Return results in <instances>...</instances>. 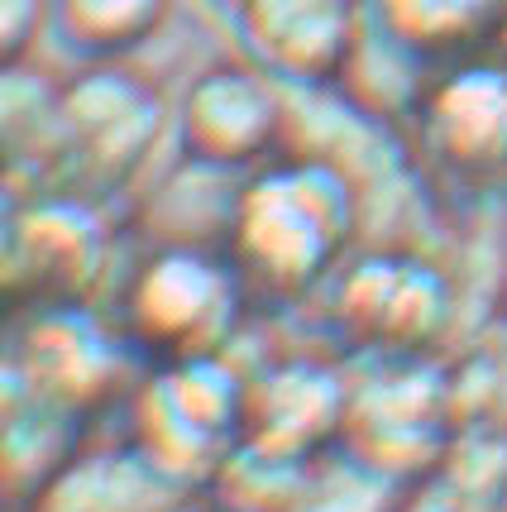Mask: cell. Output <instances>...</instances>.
Listing matches in <instances>:
<instances>
[{"label":"cell","mask_w":507,"mask_h":512,"mask_svg":"<svg viewBox=\"0 0 507 512\" xmlns=\"http://www.w3.org/2000/svg\"><path fill=\"white\" fill-rule=\"evenodd\" d=\"M177 144L197 168L254 173L283 154L287 87L249 58L201 67L177 96Z\"/></svg>","instance_id":"obj_7"},{"label":"cell","mask_w":507,"mask_h":512,"mask_svg":"<svg viewBox=\"0 0 507 512\" xmlns=\"http://www.w3.org/2000/svg\"><path fill=\"white\" fill-rule=\"evenodd\" d=\"M407 484H397L393 474L359 460L354 450H326L311 465L307 484L297 493L292 512H397L402 508Z\"/></svg>","instance_id":"obj_17"},{"label":"cell","mask_w":507,"mask_h":512,"mask_svg":"<svg viewBox=\"0 0 507 512\" xmlns=\"http://www.w3.org/2000/svg\"><path fill=\"white\" fill-rule=\"evenodd\" d=\"M173 512H225V508H221V503H211V498H197V493H187V498H182Z\"/></svg>","instance_id":"obj_19"},{"label":"cell","mask_w":507,"mask_h":512,"mask_svg":"<svg viewBox=\"0 0 507 512\" xmlns=\"http://www.w3.org/2000/svg\"><path fill=\"white\" fill-rule=\"evenodd\" d=\"M111 225L82 192H24L5 225V292L29 307H72L111 278Z\"/></svg>","instance_id":"obj_6"},{"label":"cell","mask_w":507,"mask_h":512,"mask_svg":"<svg viewBox=\"0 0 507 512\" xmlns=\"http://www.w3.org/2000/svg\"><path fill=\"white\" fill-rule=\"evenodd\" d=\"M354 230L359 192L350 168L321 154H278L235 187L221 249L249 297L297 302L350 264Z\"/></svg>","instance_id":"obj_1"},{"label":"cell","mask_w":507,"mask_h":512,"mask_svg":"<svg viewBox=\"0 0 507 512\" xmlns=\"http://www.w3.org/2000/svg\"><path fill=\"white\" fill-rule=\"evenodd\" d=\"M350 379L316 359H278L268 374L249 379L244 441L287 460H321L345 436Z\"/></svg>","instance_id":"obj_12"},{"label":"cell","mask_w":507,"mask_h":512,"mask_svg":"<svg viewBox=\"0 0 507 512\" xmlns=\"http://www.w3.org/2000/svg\"><path fill=\"white\" fill-rule=\"evenodd\" d=\"M63 111V192L111 197L154 158L168 106L130 63H87L58 91Z\"/></svg>","instance_id":"obj_4"},{"label":"cell","mask_w":507,"mask_h":512,"mask_svg":"<svg viewBox=\"0 0 507 512\" xmlns=\"http://www.w3.org/2000/svg\"><path fill=\"white\" fill-rule=\"evenodd\" d=\"M192 489L125 446H77L39 489L20 498V512H173Z\"/></svg>","instance_id":"obj_13"},{"label":"cell","mask_w":507,"mask_h":512,"mask_svg":"<svg viewBox=\"0 0 507 512\" xmlns=\"http://www.w3.org/2000/svg\"><path fill=\"white\" fill-rule=\"evenodd\" d=\"M369 24V0H235V29L249 63L283 87L345 82Z\"/></svg>","instance_id":"obj_11"},{"label":"cell","mask_w":507,"mask_h":512,"mask_svg":"<svg viewBox=\"0 0 507 512\" xmlns=\"http://www.w3.org/2000/svg\"><path fill=\"white\" fill-rule=\"evenodd\" d=\"M230 5H235V0H230Z\"/></svg>","instance_id":"obj_20"},{"label":"cell","mask_w":507,"mask_h":512,"mask_svg":"<svg viewBox=\"0 0 507 512\" xmlns=\"http://www.w3.org/2000/svg\"><path fill=\"white\" fill-rule=\"evenodd\" d=\"M369 20L421 63H464L507 29V0H369Z\"/></svg>","instance_id":"obj_14"},{"label":"cell","mask_w":507,"mask_h":512,"mask_svg":"<svg viewBox=\"0 0 507 512\" xmlns=\"http://www.w3.org/2000/svg\"><path fill=\"white\" fill-rule=\"evenodd\" d=\"M397 512H507V446L455 441L426 479L407 484Z\"/></svg>","instance_id":"obj_16"},{"label":"cell","mask_w":507,"mask_h":512,"mask_svg":"<svg viewBox=\"0 0 507 512\" xmlns=\"http://www.w3.org/2000/svg\"><path fill=\"white\" fill-rule=\"evenodd\" d=\"M244 398L249 379H240L225 355L158 364L130 393V446L144 450L173 484L197 493L244 441Z\"/></svg>","instance_id":"obj_3"},{"label":"cell","mask_w":507,"mask_h":512,"mask_svg":"<svg viewBox=\"0 0 507 512\" xmlns=\"http://www.w3.org/2000/svg\"><path fill=\"white\" fill-rule=\"evenodd\" d=\"M331 321L364 355L426 359L455 321V292L431 259L378 249L331 278Z\"/></svg>","instance_id":"obj_5"},{"label":"cell","mask_w":507,"mask_h":512,"mask_svg":"<svg viewBox=\"0 0 507 512\" xmlns=\"http://www.w3.org/2000/svg\"><path fill=\"white\" fill-rule=\"evenodd\" d=\"M249 288L225 249L163 240L115 288V326L149 369L216 359L240 335Z\"/></svg>","instance_id":"obj_2"},{"label":"cell","mask_w":507,"mask_h":512,"mask_svg":"<svg viewBox=\"0 0 507 512\" xmlns=\"http://www.w3.org/2000/svg\"><path fill=\"white\" fill-rule=\"evenodd\" d=\"M44 24H53V0H0V53H5V67L24 63L34 53Z\"/></svg>","instance_id":"obj_18"},{"label":"cell","mask_w":507,"mask_h":512,"mask_svg":"<svg viewBox=\"0 0 507 512\" xmlns=\"http://www.w3.org/2000/svg\"><path fill=\"white\" fill-rule=\"evenodd\" d=\"M173 0H53V29L82 63H125L168 24Z\"/></svg>","instance_id":"obj_15"},{"label":"cell","mask_w":507,"mask_h":512,"mask_svg":"<svg viewBox=\"0 0 507 512\" xmlns=\"http://www.w3.org/2000/svg\"><path fill=\"white\" fill-rule=\"evenodd\" d=\"M125 359H139L120 326L101 321L87 302L72 307H29L10 345L5 383L44 398L67 417H82L96 402L120 393Z\"/></svg>","instance_id":"obj_8"},{"label":"cell","mask_w":507,"mask_h":512,"mask_svg":"<svg viewBox=\"0 0 507 512\" xmlns=\"http://www.w3.org/2000/svg\"><path fill=\"white\" fill-rule=\"evenodd\" d=\"M421 154L460 182L507 178V67L488 58L450 63L417 101Z\"/></svg>","instance_id":"obj_10"},{"label":"cell","mask_w":507,"mask_h":512,"mask_svg":"<svg viewBox=\"0 0 507 512\" xmlns=\"http://www.w3.org/2000/svg\"><path fill=\"white\" fill-rule=\"evenodd\" d=\"M340 446L359 460L417 484L450 455V393L426 359H378V374L350 383V417Z\"/></svg>","instance_id":"obj_9"}]
</instances>
